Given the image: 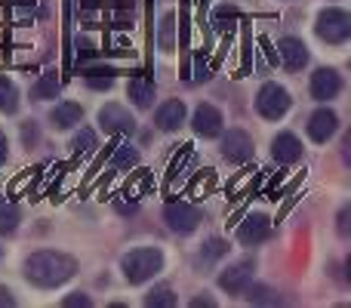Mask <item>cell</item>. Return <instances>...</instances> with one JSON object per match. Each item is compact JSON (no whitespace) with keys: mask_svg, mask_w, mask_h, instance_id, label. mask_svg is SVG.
Wrapping results in <instances>:
<instances>
[{"mask_svg":"<svg viewBox=\"0 0 351 308\" xmlns=\"http://www.w3.org/2000/svg\"><path fill=\"white\" fill-rule=\"evenodd\" d=\"M10 305H16V296L6 287H0V308H10Z\"/></svg>","mask_w":351,"mask_h":308,"instance_id":"cell-30","label":"cell"},{"mask_svg":"<svg viewBox=\"0 0 351 308\" xmlns=\"http://www.w3.org/2000/svg\"><path fill=\"white\" fill-rule=\"evenodd\" d=\"M173 31H176V19H173V12H167V16L160 19V34H158V43H160V49H164V53H170V49L176 47Z\"/></svg>","mask_w":351,"mask_h":308,"instance_id":"cell-23","label":"cell"},{"mask_svg":"<svg viewBox=\"0 0 351 308\" xmlns=\"http://www.w3.org/2000/svg\"><path fill=\"white\" fill-rule=\"evenodd\" d=\"M80 117H84V108H80L77 102H62L53 108L49 123H53L56 130H71L74 123H80Z\"/></svg>","mask_w":351,"mask_h":308,"instance_id":"cell-16","label":"cell"},{"mask_svg":"<svg viewBox=\"0 0 351 308\" xmlns=\"http://www.w3.org/2000/svg\"><path fill=\"white\" fill-rule=\"evenodd\" d=\"M136 161H139V154H136L130 145H121L117 148V154H114V161H111V167L114 169H130V167H136Z\"/></svg>","mask_w":351,"mask_h":308,"instance_id":"cell-26","label":"cell"},{"mask_svg":"<svg viewBox=\"0 0 351 308\" xmlns=\"http://www.w3.org/2000/svg\"><path fill=\"white\" fill-rule=\"evenodd\" d=\"M99 123H102V130L105 133H111V136H127V133H133L136 130L133 117L127 115L123 105H105V108L99 111Z\"/></svg>","mask_w":351,"mask_h":308,"instance_id":"cell-7","label":"cell"},{"mask_svg":"<svg viewBox=\"0 0 351 308\" xmlns=\"http://www.w3.org/2000/svg\"><path fill=\"white\" fill-rule=\"evenodd\" d=\"M228 253V244L225 241H219V237H213V241H206L204 244V250H200V256H204V262H213V259H219V256H225Z\"/></svg>","mask_w":351,"mask_h":308,"instance_id":"cell-27","label":"cell"},{"mask_svg":"<svg viewBox=\"0 0 351 308\" xmlns=\"http://www.w3.org/2000/svg\"><path fill=\"white\" fill-rule=\"evenodd\" d=\"M317 37L327 43H346L351 34V16L346 10H324L315 25Z\"/></svg>","mask_w":351,"mask_h":308,"instance_id":"cell-3","label":"cell"},{"mask_svg":"<svg viewBox=\"0 0 351 308\" xmlns=\"http://www.w3.org/2000/svg\"><path fill=\"white\" fill-rule=\"evenodd\" d=\"M268 231H271V222H268V216H262V213H253V216H247V222L237 228V241H241L243 247H256V244H262L268 237Z\"/></svg>","mask_w":351,"mask_h":308,"instance_id":"cell-12","label":"cell"},{"mask_svg":"<svg viewBox=\"0 0 351 308\" xmlns=\"http://www.w3.org/2000/svg\"><path fill=\"white\" fill-rule=\"evenodd\" d=\"M164 219L176 235H191V231L200 225V210L191 204H185V200H173V204L164 206Z\"/></svg>","mask_w":351,"mask_h":308,"instance_id":"cell-5","label":"cell"},{"mask_svg":"<svg viewBox=\"0 0 351 308\" xmlns=\"http://www.w3.org/2000/svg\"><path fill=\"white\" fill-rule=\"evenodd\" d=\"M130 99L136 102V108H152L154 105V84L145 78H133L130 80Z\"/></svg>","mask_w":351,"mask_h":308,"instance_id":"cell-17","label":"cell"},{"mask_svg":"<svg viewBox=\"0 0 351 308\" xmlns=\"http://www.w3.org/2000/svg\"><path fill=\"white\" fill-rule=\"evenodd\" d=\"M256 111H259L265 121H280V117L290 111V93L280 84H265L256 96Z\"/></svg>","mask_w":351,"mask_h":308,"instance_id":"cell-4","label":"cell"},{"mask_svg":"<svg viewBox=\"0 0 351 308\" xmlns=\"http://www.w3.org/2000/svg\"><path fill=\"white\" fill-rule=\"evenodd\" d=\"M74 272H77V265H74L71 256L56 253V250H40L25 262V278L34 287H43V290L65 284L68 278H74Z\"/></svg>","mask_w":351,"mask_h":308,"instance_id":"cell-1","label":"cell"},{"mask_svg":"<svg viewBox=\"0 0 351 308\" xmlns=\"http://www.w3.org/2000/svg\"><path fill=\"white\" fill-rule=\"evenodd\" d=\"M253 262H237V265L225 268L222 274H219V287H222L225 293H231V296H241L243 287L253 281Z\"/></svg>","mask_w":351,"mask_h":308,"instance_id":"cell-9","label":"cell"},{"mask_svg":"<svg viewBox=\"0 0 351 308\" xmlns=\"http://www.w3.org/2000/svg\"><path fill=\"white\" fill-rule=\"evenodd\" d=\"M0 161H6V139H3V133H0Z\"/></svg>","mask_w":351,"mask_h":308,"instance_id":"cell-32","label":"cell"},{"mask_svg":"<svg viewBox=\"0 0 351 308\" xmlns=\"http://www.w3.org/2000/svg\"><path fill=\"white\" fill-rule=\"evenodd\" d=\"M19 225V210L6 200H0V235H10L12 228Z\"/></svg>","mask_w":351,"mask_h":308,"instance_id":"cell-24","label":"cell"},{"mask_svg":"<svg viewBox=\"0 0 351 308\" xmlns=\"http://www.w3.org/2000/svg\"><path fill=\"white\" fill-rule=\"evenodd\" d=\"M339 130V117H336V111H330V108H317L315 115H311V121H308V136L315 142H327V139H333V133Z\"/></svg>","mask_w":351,"mask_h":308,"instance_id":"cell-13","label":"cell"},{"mask_svg":"<svg viewBox=\"0 0 351 308\" xmlns=\"http://www.w3.org/2000/svg\"><path fill=\"white\" fill-rule=\"evenodd\" d=\"M243 296H247V303H253V305H278L280 303L278 293L262 287V284H247L243 287Z\"/></svg>","mask_w":351,"mask_h":308,"instance_id":"cell-19","label":"cell"},{"mask_svg":"<svg viewBox=\"0 0 351 308\" xmlns=\"http://www.w3.org/2000/svg\"><path fill=\"white\" fill-rule=\"evenodd\" d=\"M200 305H206V308H216V303H213L210 296H197V299H191V308H200Z\"/></svg>","mask_w":351,"mask_h":308,"instance_id":"cell-31","label":"cell"},{"mask_svg":"<svg viewBox=\"0 0 351 308\" xmlns=\"http://www.w3.org/2000/svg\"><path fill=\"white\" fill-rule=\"evenodd\" d=\"M271 154L278 163H296L299 157H302V142L293 133H280L278 139L271 142Z\"/></svg>","mask_w":351,"mask_h":308,"instance_id":"cell-14","label":"cell"},{"mask_svg":"<svg viewBox=\"0 0 351 308\" xmlns=\"http://www.w3.org/2000/svg\"><path fill=\"white\" fill-rule=\"evenodd\" d=\"M56 93H59V78H56V71H47L40 80H37L34 86H31V96H34L37 102H47V99H56Z\"/></svg>","mask_w":351,"mask_h":308,"instance_id":"cell-18","label":"cell"},{"mask_svg":"<svg viewBox=\"0 0 351 308\" xmlns=\"http://www.w3.org/2000/svg\"><path fill=\"white\" fill-rule=\"evenodd\" d=\"M191 127H194V133L204 136V139H216V136L222 133V115H219V108H213V105H197Z\"/></svg>","mask_w":351,"mask_h":308,"instance_id":"cell-11","label":"cell"},{"mask_svg":"<svg viewBox=\"0 0 351 308\" xmlns=\"http://www.w3.org/2000/svg\"><path fill=\"white\" fill-rule=\"evenodd\" d=\"M339 93H342L339 71H333V68H317V71L311 74V99L330 102V99H336Z\"/></svg>","mask_w":351,"mask_h":308,"instance_id":"cell-6","label":"cell"},{"mask_svg":"<svg viewBox=\"0 0 351 308\" xmlns=\"http://www.w3.org/2000/svg\"><path fill=\"white\" fill-rule=\"evenodd\" d=\"M145 305L148 308H173L176 305V296H173L170 287H154V290L145 296Z\"/></svg>","mask_w":351,"mask_h":308,"instance_id":"cell-22","label":"cell"},{"mask_svg":"<svg viewBox=\"0 0 351 308\" xmlns=\"http://www.w3.org/2000/svg\"><path fill=\"white\" fill-rule=\"evenodd\" d=\"M348 219H351V210L346 206V210L339 213V235H342V237H348V235H351V228H348Z\"/></svg>","mask_w":351,"mask_h":308,"instance_id":"cell-29","label":"cell"},{"mask_svg":"<svg viewBox=\"0 0 351 308\" xmlns=\"http://www.w3.org/2000/svg\"><path fill=\"white\" fill-rule=\"evenodd\" d=\"M182 121H185V105H182L179 99L160 105L158 115H154V123H158V130H164V133H173V130H179Z\"/></svg>","mask_w":351,"mask_h":308,"instance_id":"cell-15","label":"cell"},{"mask_svg":"<svg viewBox=\"0 0 351 308\" xmlns=\"http://www.w3.org/2000/svg\"><path fill=\"white\" fill-rule=\"evenodd\" d=\"M16 108H19L16 84H12V80H6V78H0V111H3V115H16Z\"/></svg>","mask_w":351,"mask_h":308,"instance_id":"cell-20","label":"cell"},{"mask_svg":"<svg viewBox=\"0 0 351 308\" xmlns=\"http://www.w3.org/2000/svg\"><path fill=\"white\" fill-rule=\"evenodd\" d=\"M123 278L130 281V284H145V281H152L154 274L164 268V253L154 247H142V250H133V253L123 256Z\"/></svg>","mask_w":351,"mask_h":308,"instance_id":"cell-2","label":"cell"},{"mask_svg":"<svg viewBox=\"0 0 351 308\" xmlns=\"http://www.w3.org/2000/svg\"><path fill=\"white\" fill-rule=\"evenodd\" d=\"M222 154L231 163H247L253 157V139H250L243 130H228L222 139Z\"/></svg>","mask_w":351,"mask_h":308,"instance_id":"cell-8","label":"cell"},{"mask_svg":"<svg viewBox=\"0 0 351 308\" xmlns=\"http://www.w3.org/2000/svg\"><path fill=\"white\" fill-rule=\"evenodd\" d=\"M71 148H74V152H77V154H90L93 148H96V136H93V130H86V127L80 130V133L74 136Z\"/></svg>","mask_w":351,"mask_h":308,"instance_id":"cell-25","label":"cell"},{"mask_svg":"<svg viewBox=\"0 0 351 308\" xmlns=\"http://www.w3.org/2000/svg\"><path fill=\"white\" fill-rule=\"evenodd\" d=\"M62 305H65V308H90L93 303H90V296H68Z\"/></svg>","mask_w":351,"mask_h":308,"instance_id":"cell-28","label":"cell"},{"mask_svg":"<svg viewBox=\"0 0 351 308\" xmlns=\"http://www.w3.org/2000/svg\"><path fill=\"white\" fill-rule=\"evenodd\" d=\"M99 71H102V68H99ZM84 78H86V86H93V90H108V86L114 84V71H111V68H105L102 74H96V68H86Z\"/></svg>","mask_w":351,"mask_h":308,"instance_id":"cell-21","label":"cell"},{"mask_svg":"<svg viewBox=\"0 0 351 308\" xmlns=\"http://www.w3.org/2000/svg\"><path fill=\"white\" fill-rule=\"evenodd\" d=\"M278 56L287 71H302V68L308 65V49H305V43L299 40V37H284V40H278Z\"/></svg>","mask_w":351,"mask_h":308,"instance_id":"cell-10","label":"cell"}]
</instances>
